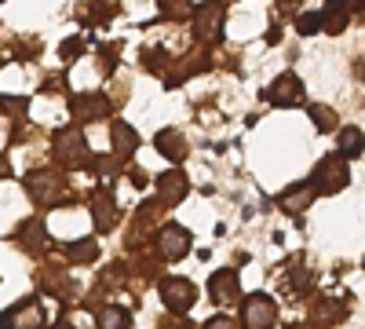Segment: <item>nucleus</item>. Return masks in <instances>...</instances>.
<instances>
[{
	"label": "nucleus",
	"mask_w": 365,
	"mask_h": 329,
	"mask_svg": "<svg viewBox=\"0 0 365 329\" xmlns=\"http://www.w3.org/2000/svg\"><path fill=\"white\" fill-rule=\"evenodd\" d=\"M161 300H165V308H168V311L182 315V311H190V308H194L197 289H194V282H187V278L168 275V278H161Z\"/></svg>",
	"instance_id": "1"
},
{
	"label": "nucleus",
	"mask_w": 365,
	"mask_h": 329,
	"mask_svg": "<svg viewBox=\"0 0 365 329\" xmlns=\"http://www.w3.org/2000/svg\"><path fill=\"white\" fill-rule=\"evenodd\" d=\"M55 158L63 161L66 168H77L88 161V143L81 136V128H63L55 132Z\"/></svg>",
	"instance_id": "2"
},
{
	"label": "nucleus",
	"mask_w": 365,
	"mask_h": 329,
	"mask_svg": "<svg viewBox=\"0 0 365 329\" xmlns=\"http://www.w3.org/2000/svg\"><path fill=\"white\" fill-rule=\"evenodd\" d=\"M274 318H278V304H274L270 296H263V293L249 296V300L241 304V325L245 329H270Z\"/></svg>",
	"instance_id": "3"
},
{
	"label": "nucleus",
	"mask_w": 365,
	"mask_h": 329,
	"mask_svg": "<svg viewBox=\"0 0 365 329\" xmlns=\"http://www.w3.org/2000/svg\"><path fill=\"white\" fill-rule=\"evenodd\" d=\"M0 329H48V322H44V311L37 300H22L0 318Z\"/></svg>",
	"instance_id": "4"
},
{
	"label": "nucleus",
	"mask_w": 365,
	"mask_h": 329,
	"mask_svg": "<svg viewBox=\"0 0 365 329\" xmlns=\"http://www.w3.org/2000/svg\"><path fill=\"white\" fill-rule=\"evenodd\" d=\"M347 183V165H344V158H336V154H332V158H325L318 168H314V194L322 191V194H332V191H340Z\"/></svg>",
	"instance_id": "5"
},
{
	"label": "nucleus",
	"mask_w": 365,
	"mask_h": 329,
	"mask_svg": "<svg viewBox=\"0 0 365 329\" xmlns=\"http://www.w3.org/2000/svg\"><path fill=\"white\" fill-rule=\"evenodd\" d=\"M267 99L274 106H296V103H303V81L296 74H282L278 81L267 88Z\"/></svg>",
	"instance_id": "6"
},
{
	"label": "nucleus",
	"mask_w": 365,
	"mask_h": 329,
	"mask_svg": "<svg viewBox=\"0 0 365 329\" xmlns=\"http://www.w3.org/2000/svg\"><path fill=\"white\" fill-rule=\"evenodd\" d=\"M158 249H161L165 260H182V256L190 253V234L182 231V227H175V223H168L161 231V238H158Z\"/></svg>",
	"instance_id": "7"
},
{
	"label": "nucleus",
	"mask_w": 365,
	"mask_h": 329,
	"mask_svg": "<svg viewBox=\"0 0 365 329\" xmlns=\"http://www.w3.org/2000/svg\"><path fill=\"white\" fill-rule=\"evenodd\" d=\"M26 191H29V198H34L37 205H48L58 191H63V179H58V176H48V172H37V176L26 179Z\"/></svg>",
	"instance_id": "8"
},
{
	"label": "nucleus",
	"mask_w": 365,
	"mask_h": 329,
	"mask_svg": "<svg viewBox=\"0 0 365 329\" xmlns=\"http://www.w3.org/2000/svg\"><path fill=\"white\" fill-rule=\"evenodd\" d=\"M187 191H190V183H187V176H182V172H165V176H158V198H161V205L182 201V198H187Z\"/></svg>",
	"instance_id": "9"
},
{
	"label": "nucleus",
	"mask_w": 365,
	"mask_h": 329,
	"mask_svg": "<svg viewBox=\"0 0 365 329\" xmlns=\"http://www.w3.org/2000/svg\"><path fill=\"white\" fill-rule=\"evenodd\" d=\"M110 143H113V154L132 158V154H135V146H139V132H135L128 121H113V128H110Z\"/></svg>",
	"instance_id": "10"
},
{
	"label": "nucleus",
	"mask_w": 365,
	"mask_h": 329,
	"mask_svg": "<svg viewBox=\"0 0 365 329\" xmlns=\"http://www.w3.org/2000/svg\"><path fill=\"white\" fill-rule=\"evenodd\" d=\"M208 293H212V300H216V304L234 300V296H237V271H234V267L212 275V278H208Z\"/></svg>",
	"instance_id": "11"
},
{
	"label": "nucleus",
	"mask_w": 365,
	"mask_h": 329,
	"mask_svg": "<svg viewBox=\"0 0 365 329\" xmlns=\"http://www.w3.org/2000/svg\"><path fill=\"white\" fill-rule=\"evenodd\" d=\"M106 110H110V103L99 92H88V96L73 99V117H77V121H96V117H103Z\"/></svg>",
	"instance_id": "12"
},
{
	"label": "nucleus",
	"mask_w": 365,
	"mask_h": 329,
	"mask_svg": "<svg viewBox=\"0 0 365 329\" xmlns=\"http://www.w3.org/2000/svg\"><path fill=\"white\" fill-rule=\"evenodd\" d=\"M154 146H158V151H161L168 161H182V158H187V143H182V136H179L175 128H165V132H158Z\"/></svg>",
	"instance_id": "13"
},
{
	"label": "nucleus",
	"mask_w": 365,
	"mask_h": 329,
	"mask_svg": "<svg viewBox=\"0 0 365 329\" xmlns=\"http://www.w3.org/2000/svg\"><path fill=\"white\" fill-rule=\"evenodd\" d=\"M223 15H227L223 4H205V8H197V29H201V37H205V29H208V41H216Z\"/></svg>",
	"instance_id": "14"
},
{
	"label": "nucleus",
	"mask_w": 365,
	"mask_h": 329,
	"mask_svg": "<svg viewBox=\"0 0 365 329\" xmlns=\"http://www.w3.org/2000/svg\"><path fill=\"white\" fill-rule=\"evenodd\" d=\"M311 198H314V187L311 183L307 187H296V191H285L282 194V208H285V213H299V208L311 205Z\"/></svg>",
	"instance_id": "15"
},
{
	"label": "nucleus",
	"mask_w": 365,
	"mask_h": 329,
	"mask_svg": "<svg viewBox=\"0 0 365 329\" xmlns=\"http://www.w3.org/2000/svg\"><path fill=\"white\" fill-rule=\"evenodd\" d=\"M99 329H132V315L125 308H103L99 311Z\"/></svg>",
	"instance_id": "16"
},
{
	"label": "nucleus",
	"mask_w": 365,
	"mask_h": 329,
	"mask_svg": "<svg viewBox=\"0 0 365 329\" xmlns=\"http://www.w3.org/2000/svg\"><path fill=\"white\" fill-rule=\"evenodd\" d=\"M361 146H365L361 128H344V132H340V154H344V158H358Z\"/></svg>",
	"instance_id": "17"
},
{
	"label": "nucleus",
	"mask_w": 365,
	"mask_h": 329,
	"mask_svg": "<svg viewBox=\"0 0 365 329\" xmlns=\"http://www.w3.org/2000/svg\"><path fill=\"white\" fill-rule=\"evenodd\" d=\"M110 208H113L110 194H106V191H99V194H96V208H91V213H96V227H99V231H106V227L113 223V216H110Z\"/></svg>",
	"instance_id": "18"
},
{
	"label": "nucleus",
	"mask_w": 365,
	"mask_h": 329,
	"mask_svg": "<svg viewBox=\"0 0 365 329\" xmlns=\"http://www.w3.org/2000/svg\"><path fill=\"white\" fill-rule=\"evenodd\" d=\"M66 256H70V260H96V256H99V246L91 242V238H84V242L66 246Z\"/></svg>",
	"instance_id": "19"
},
{
	"label": "nucleus",
	"mask_w": 365,
	"mask_h": 329,
	"mask_svg": "<svg viewBox=\"0 0 365 329\" xmlns=\"http://www.w3.org/2000/svg\"><path fill=\"white\" fill-rule=\"evenodd\" d=\"M311 117H314V125H318L322 132H332V128H336V117H332L329 106H311Z\"/></svg>",
	"instance_id": "20"
},
{
	"label": "nucleus",
	"mask_w": 365,
	"mask_h": 329,
	"mask_svg": "<svg viewBox=\"0 0 365 329\" xmlns=\"http://www.w3.org/2000/svg\"><path fill=\"white\" fill-rule=\"evenodd\" d=\"M26 106H29L26 96H0V110H4V113H22Z\"/></svg>",
	"instance_id": "21"
},
{
	"label": "nucleus",
	"mask_w": 365,
	"mask_h": 329,
	"mask_svg": "<svg viewBox=\"0 0 365 329\" xmlns=\"http://www.w3.org/2000/svg\"><path fill=\"white\" fill-rule=\"evenodd\" d=\"M165 63H168V55H165V51H143V66H150L154 74H161Z\"/></svg>",
	"instance_id": "22"
},
{
	"label": "nucleus",
	"mask_w": 365,
	"mask_h": 329,
	"mask_svg": "<svg viewBox=\"0 0 365 329\" xmlns=\"http://www.w3.org/2000/svg\"><path fill=\"white\" fill-rule=\"evenodd\" d=\"M299 34H314V29L322 26V11H307V15H299Z\"/></svg>",
	"instance_id": "23"
},
{
	"label": "nucleus",
	"mask_w": 365,
	"mask_h": 329,
	"mask_svg": "<svg viewBox=\"0 0 365 329\" xmlns=\"http://www.w3.org/2000/svg\"><path fill=\"white\" fill-rule=\"evenodd\" d=\"M201 329H234V322H230V318H223V315H220V318H212V322H205V325H201Z\"/></svg>",
	"instance_id": "24"
},
{
	"label": "nucleus",
	"mask_w": 365,
	"mask_h": 329,
	"mask_svg": "<svg viewBox=\"0 0 365 329\" xmlns=\"http://www.w3.org/2000/svg\"><path fill=\"white\" fill-rule=\"evenodd\" d=\"M8 176H11V165H8L4 158H0V179H8Z\"/></svg>",
	"instance_id": "25"
},
{
	"label": "nucleus",
	"mask_w": 365,
	"mask_h": 329,
	"mask_svg": "<svg viewBox=\"0 0 365 329\" xmlns=\"http://www.w3.org/2000/svg\"><path fill=\"white\" fill-rule=\"evenodd\" d=\"M55 329H73V325H70V322H58V325H55Z\"/></svg>",
	"instance_id": "26"
},
{
	"label": "nucleus",
	"mask_w": 365,
	"mask_h": 329,
	"mask_svg": "<svg viewBox=\"0 0 365 329\" xmlns=\"http://www.w3.org/2000/svg\"><path fill=\"white\" fill-rule=\"evenodd\" d=\"M289 329H307V325H289Z\"/></svg>",
	"instance_id": "27"
}]
</instances>
